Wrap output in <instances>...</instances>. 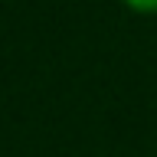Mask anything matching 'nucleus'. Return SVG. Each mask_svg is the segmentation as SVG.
Listing matches in <instances>:
<instances>
[{
  "label": "nucleus",
  "instance_id": "obj_1",
  "mask_svg": "<svg viewBox=\"0 0 157 157\" xmlns=\"http://www.w3.org/2000/svg\"><path fill=\"white\" fill-rule=\"evenodd\" d=\"M118 3L134 17H157V0H118Z\"/></svg>",
  "mask_w": 157,
  "mask_h": 157
}]
</instances>
